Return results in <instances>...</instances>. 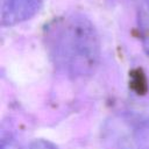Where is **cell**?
<instances>
[{"label":"cell","mask_w":149,"mask_h":149,"mask_svg":"<svg viewBox=\"0 0 149 149\" xmlns=\"http://www.w3.org/2000/svg\"><path fill=\"white\" fill-rule=\"evenodd\" d=\"M56 62L69 74H90L97 66L100 48L97 33L85 17L72 15L59 21L50 34Z\"/></svg>","instance_id":"obj_1"},{"label":"cell","mask_w":149,"mask_h":149,"mask_svg":"<svg viewBox=\"0 0 149 149\" xmlns=\"http://www.w3.org/2000/svg\"><path fill=\"white\" fill-rule=\"evenodd\" d=\"M1 23L13 26L30 19L41 5V0H0Z\"/></svg>","instance_id":"obj_2"},{"label":"cell","mask_w":149,"mask_h":149,"mask_svg":"<svg viewBox=\"0 0 149 149\" xmlns=\"http://www.w3.org/2000/svg\"><path fill=\"white\" fill-rule=\"evenodd\" d=\"M137 20L142 45L146 52L149 55V0H141Z\"/></svg>","instance_id":"obj_3"},{"label":"cell","mask_w":149,"mask_h":149,"mask_svg":"<svg viewBox=\"0 0 149 149\" xmlns=\"http://www.w3.org/2000/svg\"><path fill=\"white\" fill-rule=\"evenodd\" d=\"M29 149H58L56 144H54L52 142L48 141V140H35L30 143Z\"/></svg>","instance_id":"obj_4"},{"label":"cell","mask_w":149,"mask_h":149,"mask_svg":"<svg viewBox=\"0 0 149 149\" xmlns=\"http://www.w3.org/2000/svg\"><path fill=\"white\" fill-rule=\"evenodd\" d=\"M1 149H21L16 140L8 137V139H2L1 141Z\"/></svg>","instance_id":"obj_5"}]
</instances>
